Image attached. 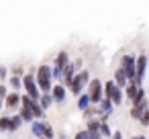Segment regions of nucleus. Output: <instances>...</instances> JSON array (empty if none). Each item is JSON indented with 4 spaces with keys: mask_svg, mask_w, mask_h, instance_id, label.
Returning a JSON list of instances; mask_svg holds the SVG:
<instances>
[{
    "mask_svg": "<svg viewBox=\"0 0 149 139\" xmlns=\"http://www.w3.org/2000/svg\"><path fill=\"white\" fill-rule=\"evenodd\" d=\"M8 94V86L6 84H2V82H0V98H4Z\"/></svg>",
    "mask_w": 149,
    "mask_h": 139,
    "instance_id": "obj_28",
    "label": "nucleus"
},
{
    "mask_svg": "<svg viewBox=\"0 0 149 139\" xmlns=\"http://www.w3.org/2000/svg\"><path fill=\"white\" fill-rule=\"evenodd\" d=\"M120 68L125 70V74H127L129 82H135V78H137V57H133V55L125 53V55L120 57Z\"/></svg>",
    "mask_w": 149,
    "mask_h": 139,
    "instance_id": "obj_6",
    "label": "nucleus"
},
{
    "mask_svg": "<svg viewBox=\"0 0 149 139\" xmlns=\"http://www.w3.org/2000/svg\"><path fill=\"white\" fill-rule=\"evenodd\" d=\"M141 90V84H137V82H129L125 88H123V92H125V98H129L131 102H133V98L137 96V92Z\"/></svg>",
    "mask_w": 149,
    "mask_h": 139,
    "instance_id": "obj_12",
    "label": "nucleus"
},
{
    "mask_svg": "<svg viewBox=\"0 0 149 139\" xmlns=\"http://www.w3.org/2000/svg\"><path fill=\"white\" fill-rule=\"evenodd\" d=\"M55 66H61V68H65L68 64H70V55L65 53V51H59L57 55H55V61H53Z\"/></svg>",
    "mask_w": 149,
    "mask_h": 139,
    "instance_id": "obj_20",
    "label": "nucleus"
},
{
    "mask_svg": "<svg viewBox=\"0 0 149 139\" xmlns=\"http://www.w3.org/2000/svg\"><path fill=\"white\" fill-rule=\"evenodd\" d=\"M19 106H21V94H19L17 90L8 92V94L4 96V108H6V110H17Z\"/></svg>",
    "mask_w": 149,
    "mask_h": 139,
    "instance_id": "obj_8",
    "label": "nucleus"
},
{
    "mask_svg": "<svg viewBox=\"0 0 149 139\" xmlns=\"http://www.w3.org/2000/svg\"><path fill=\"white\" fill-rule=\"evenodd\" d=\"M51 94H53V100H55L57 104L65 102V86H63V84H55V86H51Z\"/></svg>",
    "mask_w": 149,
    "mask_h": 139,
    "instance_id": "obj_11",
    "label": "nucleus"
},
{
    "mask_svg": "<svg viewBox=\"0 0 149 139\" xmlns=\"http://www.w3.org/2000/svg\"><path fill=\"white\" fill-rule=\"evenodd\" d=\"M31 133L35 137H53L55 135L53 129H51V125L45 123V121H41V119H33L31 121Z\"/></svg>",
    "mask_w": 149,
    "mask_h": 139,
    "instance_id": "obj_7",
    "label": "nucleus"
},
{
    "mask_svg": "<svg viewBox=\"0 0 149 139\" xmlns=\"http://www.w3.org/2000/svg\"><path fill=\"white\" fill-rule=\"evenodd\" d=\"M90 104H92L90 94H88V92H82V94L78 96V108H80V110H84V108H88Z\"/></svg>",
    "mask_w": 149,
    "mask_h": 139,
    "instance_id": "obj_18",
    "label": "nucleus"
},
{
    "mask_svg": "<svg viewBox=\"0 0 149 139\" xmlns=\"http://www.w3.org/2000/svg\"><path fill=\"white\" fill-rule=\"evenodd\" d=\"M100 137H102L100 133H94L90 129H84V131H78L76 133V139H100Z\"/></svg>",
    "mask_w": 149,
    "mask_h": 139,
    "instance_id": "obj_17",
    "label": "nucleus"
},
{
    "mask_svg": "<svg viewBox=\"0 0 149 139\" xmlns=\"http://www.w3.org/2000/svg\"><path fill=\"white\" fill-rule=\"evenodd\" d=\"M104 96H106V98H110L116 106L125 100V92H123V88H120L114 80H108V82L104 84Z\"/></svg>",
    "mask_w": 149,
    "mask_h": 139,
    "instance_id": "obj_4",
    "label": "nucleus"
},
{
    "mask_svg": "<svg viewBox=\"0 0 149 139\" xmlns=\"http://www.w3.org/2000/svg\"><path fill=\"white\" fill-rule=\"evenodd\" d=\"M8 86L13 88V90H23V78L21 76H17V74H13V76H8Z\"/></svg>",
    "mask_w": 149,
    "mask_h": 139,
    "instance_id": "obj_16",
    "label": "nucleus"
},
{
    "mask_svg": "<svg viewBox=\"0 0 149 139\" xmlns=\"http://www.w3.org/2000/svg\"><path fill=\"white\" fill-rule=\"evenodd\" d=\"M86 92L90 94V100L92 104H98L104 96V84L100 82V78H90L88 86H86Z\"/></svg>",
    "mask_w": 149,
    "mask_h": 139,
    "instance_id": "obj_3",
    "label": "nucleus"
},
{
    "mask_svg": "<svg viewBox=\"0 0 149 139\" xmlns=\"http://www.w3.org/2000/svg\"><path fill=\"white\" fill-rule=\"evenodd\" d=\"M19 115L23 117V121H25V123H31V121L35 119V115H33V110H31V108H27V106H23V104L19 106Z\"/></svg>",
    "mask_w": 149,
    "mask_h": 139,
    "instance_id": "obj_19",
    "label": "nucleus"
},
{
    "mask_svg": "<svg viewBox=\"0 0 149 139\" xmlns=\"http://www.w3.org/2000/svg\"><path fill=\"white\" fill-rule=\"evenodd\" d=\"M23 123H25V121H23V117H21L19 112H17V115H13V117H10V125H8V131H10V133L19 131V129L23 127Z\"/></svg>",
    "mask_w": 149,
    "mask_h": 139,
    "instance_id": "obj_15",
    "label": "nucleus"
},
{
    "mask_svg": "<svg viewBox=\"0 0 149 139\" xmlns=\"http://www.w3.org/2000/svg\"><path fill=\"white\" fill-rule=\"evenodd\" d=\"M100 135H102V137H110V135H112V131H110V127L106 125V121L100 123Z\"/></svg>",
    "mask_w": 149,
    "mask_h": 139,
    "instance_id": "obj_24",
    "label": "nucleus"
},
{
    "mask_svg": "<svg viewBox=\"0 0 149 139\" xmlns=\"http://www.w3.org/2000/svg\"><path fill=\"white\" fill-rule=\"evenodd\" d=\"M10 125V117H0V131H8Z\"/></svg>",
    "mask_w": 149,
    "mask_h": 139,
    "instance_id": "obj_25",
    "label": "nucleus"
},
{
    "mask_svg": "<svg viewBox=\"0 0 149 139\" xmlns=\"http://www.w3.org/2000/svg\"><path fill=\"white\" fill-rule=\"evenodd\" d=\"M51 78H53V82H61V80H63V68L53 64V68H51Z\"/></svg>",
    "mask_w": 149,
    "mask_h": 139,
    "instance_id": "obj_21",
    "label": "nucleus"
},
{
    "mask_svg": "<svg viewBox=\"0 0 149 139\" xmlns=\"http://www.w3.org/2000/svg\"><path fill=\"white\" fill-rule=\"evenodd\" d=\"M114 82H116L120 88H125V86L129 84V78H127V74H125V70H123L120 66L114 70Z\"/></svg>",
    "mask_w": 149,
    "mask_h": 139,
    "instance_id": "obj_13",
    "label": "nucleus"
},
{
    "mask_svg": "<svg viewBox=\"0 0 149 139\" xmlns=\"http://www.w3.org/2000/svg\"><path fill=\"white\" fill-rule=\"evenodd\" d=\"M8 78V68L6 66H0V82H4Z\"/></svg>",
    "mask_w": 149,
    "mask_h": 139,
    "instance_id": "obj_27",
    "label": "nucleus"
},
{
    "mask_svg": "<svg viewBox=\"0 0 149 139\" xmlns=\"http://www.w3.org/2000/svg\"><path fill=\"white\" fill-rule=\"evenodd\" d=\"M145 70H147V55L143 53V55L137 57V78H135L137 84L143 82V78H145Z\"/></svg>",
    "mask_w": 149,
    "mask_h": 139,
    "instance_id": "obj_10",
    "label": "nucleus"
},
{
    "mask_svg": "<svg viewBox=\"0 0 149 139\" xmlns=\"http://www.w3.org/2000/svg\"><path fill=\"white\" fill-rule=\"evenodd\" d=\"M35 78H37V84H39L41 92H51L53 78H51V68L47 64H43V66H39L35 70Z\"/></svg>",
    "mask_w": 149,
    "mask_h": 139,
    "instance_id": "obj_1",
    "label": "nucleus"
},
{
    "mask_svg": "<svg viewBox=\"0 0 149 139\" xmlns=\"http://www.w3.org/2000/svg\"><path fill=\"white\" fill-rule=\"evenodd\" d=\"M21 78H23V90H25L29 96H33L35 100H39V96H41V88H39V84H37L35 70L29 72V74H23Z\"/></svg>",
    "mask_w": 149,
    "mask_h": 139,
    "instance_id": "obj_2",
    "label": "nucleus"
},
{
    "mask_svg": "<svg viewBox=\"0 0 149 139\" xmlns=\"http://www.w3.org/2000/svg\"><path fill=\"white\" fill-rule=\"evenodd\" d=\"M100 119H88V123H86V129H90V131H94V133H100Z\"/></svg>",
    "mask_w": 149,
    "mask_h": 139,
    "instance_id": "obj_22",
    "label": "nucleus"
},
{
    "mask_svg": "<svg viewBox=\"0 0 149 139\" xmlns=\"http://www.w3.org/2000/svg\"><path fill=\"white\" fill-rule=\"evenodd\" d=\"M4 108V98H0V110Z\"/></svg>",
    "mask_w": 149,
    "mask_h": 139,
    "instance_id": "obj_30",
    "label": "nucleus"
},
{
    "mask_svg": "<svg viewBox=\"0 0 149 139\" xmlns=\"http://www.w3.org/2000/svg\"><path fill=\"white\" fill-rule=\"evenodd\" d=\"M82 115H84V119L88 121V119H92V117H96V115H98V108L88 106V108H84V110H82Z\"/></svg>",
    "mask_w": 149,
    "mask_h": 139,
    "instance_id": "obj_23",
    "label": "nucleus"
},
{
    "mask_svg": "<svg viewBox=\"0 0 149 139\" xmlns=\"http://www.w3.org/2000/svg\"><path fill=\"white\" fill-rule=\"evenodd\" d=\"M88 82H90V72H88V70L76 72V76H74V82H72V86H70L72 94H74V96H80V94H82V90L88 86Z\"/></svg>",
    "mask_w": 149,
    "mask_h": 139,
    "instance_id": "obj_5",
    "label": "nucleus"
},
{
    "mask_svg": "<svg viewBox=\"0 0 149 139\" xmlns=\"http://www.w3.org/2000/svg\"><path fill=\"white\" fill-rule=\"evenodd\" d=\"M139 123H141V125H145V127L149 125V106H147V108L143 110V115L139 117Z\"/></svg>",
    "mask_w": 149,
    "mask_h": 139,
    "instance_id": "obj_26",
    "label": "nucleus"
},
{
    "mask_svg": "<svg viewBox=\"0 0 149 139\" xmlns=\"http://www.w3.org/2000/svg\"><path fill=\"white\" fill-rule=\"evenodd\" d=\"M13 74H17V76H23V74H25L23 66H15V68H13Z\"/></svg>",
    "mask_w": 149,
    "mask_h": 139,
    "instance_id": "obj_29",
    "label": "nucleus"
},
{
    "mask_svg": "<svg viewBox=\"0 0 149 139\" xmlns=\"http://www.w3.org/2000/svg\"><path fill=\"white\" fill-rule=\"evenodd\" d=\"M147 106H149V102H147V96H145V98H141V100H137V102H133V104H131V117L139 121V117L143 115V110H145Z\"/></svg>",
    "mask_w": 149,
    "mask_h": 139,
    "instance_id": "obj_9",
    "label": "nucleus"
},
{
    "mask_svg": "<svg viewBox=\"0 0 149 139\" xmlns=\"http://www.w3.org/2000/svg\"><path fill=\"white\" fill-rule=\"evenodd\" d=\"M55 100H53V94L51 92H41V96H39V104L47 110V108H51V104H53Z\"/></svg>",
    "mask_w": 149,
    "mask_h": 139,
    "instance_id": "obj_14",
    "label": "nucleus"
}]
</instances>
